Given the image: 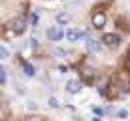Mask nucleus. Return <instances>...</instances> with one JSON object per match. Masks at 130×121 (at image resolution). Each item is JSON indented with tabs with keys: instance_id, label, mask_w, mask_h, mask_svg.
<instances>
[{
	"instance_id": "4468645a",
	"label": "nucleus",
	"mask_w": 130,
	"mask_h": 121,
	"mask_svg": "<svg viewBox=\"0 0 130 121\" xmlns=\"http://www.w3.org/2000/svg\"><path fill=\"white\" fill-rule=\"evenodd\" d=\"M0 81H2V83H6V71H4V69L0 71Z\"/></svg>"
},
{
	"instance_id": "ddd939ff",
	"label": "nucleus",
	"mask_w": 130,
	"mask_h": 121,
	"mask_svg": "<svg viewBox=\"0 0 130 121\" xmlns=\"http://www.w3.org/2000/svg\"><path fill=\"white\" fill-rule=\"evenodd\" d=\"M30 24H32V26L38 24V14H30Z\"/></svg>"
},
{
	"instance_id": "f03ea898",
	"label": "nucleus",
	"mask_w": 130,
	"mask_h": 121,
	"mask_svg": "<svg viewBox=\"0 0 130 121\" xmlns=\"http://www.w3.org/2000/svg\"><path fill=\"white\" fill-rule=\"evenodd\" d=\"M102 42H104L106 47H118V45H120V36L114 35V32H108V35L102 36Z\"/></svg>"
},
{
	"instance_id": "20e7f679",
	"label": "nucleus",
	"mask_w": 130,
	"mask_h": 121,
	"mask_svg": "<svg viewBox=\"0 0 130 121\" xmlns=\"http://www.w3.org/2000/svg\"><path fill=\"white\" fill-rule=\"evenodd\" d=\"M104 24H106V14L104 12H96L92 16V26L94 28H104Z\"/></svg>"
},
{
	"instance_id": "9b49d317",
	"label": "nucleus",
	"mask_w": 130,
	"mask_h": 121,
	"mask_svg": "<svg viewBox=\"0 0 130 121\" xmlns=\"http://www.w3.org/2000/svg\"><path fill=\"white\" fill-rule=\"evenodd\" d=\"M0 59H2V61H6V59H8V49H6V47H2V49H0Z\"/></svg>"
},
{
	"instance_id": "f257e3e1",
	"label": "nucleus",
	"mask_w": 130,
	"mask_h": 121,
	"mask_svg": "<svg viewBox=\"0 0 130 121\" xmlns=\"http://www.w3.org/2000/svg\"><path fill=\"white\" fill-rule=\"evenodd\" d=\"M8 28H10L12 35H22L24 28H26V20H24V18H14V20L8 24Z\"/></svg>"
},
{
	"instance_id": "39448f33",
	"label": "nucleus",
	"mask_w": 130,
	"mask_h": 121,
	"mask_svg": "<svg viewBox=\"0 0 130 121\" xmlns=\"http://www.w3.org/2000/svg\"><path fill=\"white\" fill-rule=\"evenodd\" d=\"M80 89H82V83H80V81H76V79H70V81L66 83V91L72 93V95L80 93Z\"/></svg>"
},
{
	"instance_id": "423d86ee",
	"label": "nucleus",
	"mask_w": 130,
	"mask_h": 121,
	"mask_svg": "<svg viewBox=\"0 0 130 121\" xmlns=\"http://www.w3.org/2000/svg\"><path fill=\"white\" fill-rule=\"evenodd\" d=\"M48 38L50 40H60V38H64V32L58 28V26H52V28H48Z\"/></svg>"
},
{
	"instance_id": "6e6552de",
	"label": "nucleus",
	"mask_w": 130,
	"mask_h": 121,
	"mask_svg": "<svg viewBox=\"0 0 130 121\" xmlns=\"http://www.w3.org/2000/svg\"><path fill=\"white\" fill-rule=\"evenodd\" d=\"M56 20H58V24H68V22H70V16H68L66 12H60V14H56Z\"/></svg>"
},
{
	"instance_id": "a211bd4d",
	"label": "nucleus",
	"mask_w": 130,
	"mask_h": 121,
	"mask_svg": "<svg viewBox=\"0 0 130 121\" xmlns=\"http://www.w3.org/2000/svg\"><path fill=\"white\" fill-rule=\"evenodd\" d=\"M92 121H102V119H100V117L96 115V117H92Z\"/></svg>"
},
{
	"instance_id": "0eeeda50",
	"label": "nucleus",
	"mask_w": 130,
	"mask_h": 121,
	"mask_svg": "<svg viewBox=\"0 0 130 121\" xmlns=\"http://www.w3.org/2000/svg\"><path fill=\"white\" fill-rule=\"evenodd\" d=\"M86 49H88V52H98L100 51V42L94 40V38H88L86 40Z\"/></svg>"
},
{
	"instance_id": "7ed1b4c3",
	"label": "nucleus",
	"mask_w": 130,
	"mask_h": 121,
	"mask_svg": "<svg viewBox=\"0 0 130 121\" xmlns=\"http://www.w3.org/2000/svg\"><path fill=\"white\" fill-rule=\"evenodd\" d=\"M66 40H70V42H76V40H80L82 36H84V32H80V30H76V28H68L64 32Z\"/></svg>"
},
{
	"instance_id": "2eb2a0df",
	"label": "nucleus",
	"mask_w": 130,
	"mask_h": 121,
	"mask_svg": "<svg viewBox=\"0 0 130 121\" xmlns=\"http://www.w3.org/2000/svg\"><path fill=\"white\" fill-rule=\"evenodd\" d=\"M56 54H58V57H66V51L64 49H56Z\"/></svg>"
},
{
	"instance_id": "1a4fd4ad",
	"label": "nucleus",
	"mask_w": 130,
	"mask_h": 121,
	"mask_svg": "<svg viewBox=\"0 0 130 121\" xmlns=\"http://www.w3.org/2000/svg\"><path fill=\"white\" fill-rule=\"evenodd\" d=\"M22 69H24V73H26L28 77H34V67L30 65V63H24V65H22Z\"/></svg>"
},
{
	"instance_id": "f3484780",
	"label": "nucleus",
	"mask_w": 130,
	"mask_h": 121,
	"mask_svg": "<svg viewBox=\"0 0 130 121\" xmlns=\"http://www.w3.org/2000/svg\"><path fill=\"white\" fill-rule=\"evenodd\" d=\"M126 115H128V113H126V111H124V109H122V111H118V117H122V119H124V117H126Z\"/></svg>"
},
{
	"instance_id": "dca6fc26",
	"label": "nucleus",
	"mask_w": 130,
	"mask_h": 121,
	"mask_svg": "<svg viewBox=\"0 0 130 121\" xmlns=\"http://www.w3.org/2000/svg\"><path fill=\"white\" fill-rule=\"evenodd\" d=\"M94 113H96L98 117H100V115H102V113H104V111H102V109H100V107H94Z\"/></svg>"
},
{
	"instance_id": "9d476101",
	"label": "nucleus",
	"mask_w": 130,
	"mask_h": 121,
	"mask_svg": "<svg viewBox=\"0 0 130 121\" xmlns=\"http://www.w3.org/2000/svg\"><path fill=\"white\" fill-rule=\"evenodd\" d=\"M48 105L52 107V109H58V107H60V105H58V99H56V97H50V99H48Z\"/></svg>"
},
{
	"instance_id": "f8f14e48",
	"label": "nucleus",
	"mask_w": 130,
	"mask_h": 121,
	"mask_svg": "<svg viewBox=\"0 0 130 121\" xmlns=\"http://www.w3.org/2000/svg\"><path fill=\"white\" fill-rule=\"evenodd\" d=\"M26 109H28V111H36V109H38V105L34 103V101H28V103H26Z\"/></svg>"
}]
</instances>
